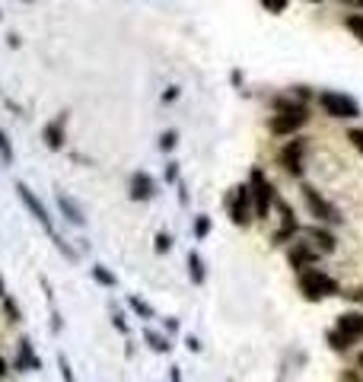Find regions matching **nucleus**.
<instances>
[{
  "label": "nucleus",
  "instance_id": "nucleus-24",
  "mask_svg": "<svg viewBox=\"0 0 363 382\" xmlns=\"http://www.w3.org/2000/svg\"><path fill=\"white\" fill-rule=\"evenodd\" d=\"M169 246H172V239H169L166 232H159L156 236V252H169Z\"/></svg>",
  "mask_w": 363,
  "mask_h": 382
},
{
  "label": "nucleus",
  "instance_id": "nucleus-31",
  "mask_svg": "<svg viewBox=\"0 0 363 382\" xmlns=\"http://www.w3.org/2000/svg\"><path fill=\"white\" fill-rule=\"evenodd\" d=\"M357 363H360V369H363V353H360V357H357Z\"/></svg>",
  "mask_w": 363,
  "mask_h": 382
},
{
  "label": "nucleus",
  "instance_id": "nucleus-30",
  "mask_svg": "<svg viewBox=\"0 0 363 382\" xmlns=\"http://www.w3.org/2000/svg\"><path fill=\"white\" fill-rule=\"evenodd\" d=\"M3 373H7V363H3V357H0V379H3Z\"/></svg>",
  "mask_w": 363,
  "mask_h": 382
},
{
  "label": "nucleus",
  "instance_id": "nucleus-27",
  "mask_svg": "<svg viewBox=\"0 0 363 382\" xmlns=\"http://www.w3.org/2000/svg\"><path fill=\"white\" fill-rule=\"evenodd\" d=\"M131 306H134V309H137V312H140V315H153V309L147 306V303H140V300H131Z\"/></svg>",
  "mask_w": 363,
  "mask_h": 382
},
{
  "label": "nucleus",
  "instance_id": "nucleus-11",
  "mask_svg": "<svg viewBox=\"0 0 363 382\" xmlns=\"http://www.w3.org/2000/svg\"><path fill=\"white\" fill-rule=\"evenodd\" d=\"M318 258V252L312 246H306V242H300V246H293L290 248V264H293L296 271H302V268H309L312 262Z\"/></svg>",
  "mask_w": 363,
  "mask_h": 382
},
{
  "label": "nucleus",
  "instance_id": "nucleus-8",
  "mask_svg": "<svg viewBox=\"0 0 363 382\" xmlns=\"http://www.w3.org/2000/svg\"><path fill=\"white\" fill-rule=\"evenodd\" d=\"M302 150H306V143L302 141H293V143H287L284 150H280V163H284V169H287L290 175H300L302 169Z\"/></svg>",
  "mask_w": 363,
  "mask_h": 382
},
{
  "label": "nucleus",
  "instance_id": "nucleus-1",
  "mask_svg": "<svg viewBox=\"0 0 363 382\" xmlns=\"http://www.w3.org/2000/svg\"><path fill=\"white\" fill-rule=\"evenodd\" d=\"M300 293L306 296V300H325V296H334L338 293V284H334L328 274H322L318 268L312 271H302L300 274Z\"/></svg>",
  "mask_w": 363,
  "mask_h": 382
},
{
  "label": "nucleus",
  "instance_id": "nucleus-9",
  "mask_svg": "<svg viewBox=\"0 0 363 382\" xmlns=\"http://www.w3.org/2000/svg\"><path fill=\"white\" fill-rule=\"evenodd\" d=\"M16 191H19V198H23V204H26V207H29V214H32V217H35L38 223L45 226L48 232H54V230H51V217H48V210L35 201V195H32L29 188H26V185H16Z\"/></svg>",
  "mask_w": 363,
  "mask_h": 382
},
{
  "label": "nucleus",
  "instance_id": "nucleus-15",
  "mask_svg": "<svg viewBox=\"0 0 363 382\" xmlns=\"http://www.w3.org/2000/svg\"><path fill=\"white\" fill-rule=\"evenodd\" d=\"M45 137H48V147L58 150V147H60V121H54V125L45 127Z\"/></svg>",
  "mask_w": 363,
  "mask_h": 382
},
{
  "label": "nucleus",
  "instance_id": "nucleus-33",
  "mask_svg": "<svg viewBox=\"0 0 363 382\" xmlns=\"http://www.w3.org/2000/svg\"><path fill=\"white\" fill-rule=\"evenodd\" d=\"M0 293H3V284H0Z\"/></svg>",
  "mask_w": 363,
  "mask_h": 382
},
{
  "label": "nucleus",
  "instance_id": "nucleus-21",
  "mask_svg": "<svg viewBox=\"0 0 363 382\" xmlns=\"http://www.w3.org/2000/svg\"><path fill=\"white\" fill-rule=\"evenodd\" d=\"M261 3L268 7V13H284L287 10V0H261Z\"/></svg>",
  "mask_w": 363,
  "mask_h": 382
},
{
  "label": "nucleus",
  "instance_id": "nucleus-5",
  "mask_svg": "<svg viewBox=\"0 0 363 382\" xmlns=\"http://www.w3.org/2000/svg\"><path fill=\"white\" fill-rule=\"evenodd\" d=\"M249 201H252L249 185H239V188H236V195H233V201H229V220H233L236 226H245L252 220Z\"/></svg>",
  "mask_w": 363,
  "mask_h": 382
},
{
  "label": "nucleus",
  "instance_id": "nucleus-3",
  "mask_svg": "<svg viewBox=\"0 0 363 382\" xmlns=\"http://www.w3.org/2000/svg\"><path fill=\"white\" fill-rule=\"evenodd\" d=\"M249 195H252V201H255V217H268V210H271V204H274V188H271V182L261 175V169H252Z\"/></svg>",
  "mask_w": 363,
  "mask_h": 382
},
{
  "label": "nucleus",
  "instance_id": "nucleus-16",
  "mask_svg": "<svg viewBox=\"0 0 363 382\" xmlns=\"http://www.w3.org/2000/svg\"><path fill=\"white\" fill-rule=\"evenodd\" d=\"M19 353H23V357H19V363H23V367L38 369V360L32 357V351H29V341H19Z\"/></svg>",
  "mask_w": 363,
  "mask_h": 382
},
{
  "label": "nucleus",
  "instance_id": "nucleus-14",
  "mask_svg": "<svg viewBox=\"0 0 363 382\" xmlns=\"http://www.w3.org/2000/svg\"><path fill=\"white\" fill-rule=\"evenodd\" d=\"M58 204H60V210H64V214H67V220H70V223H76V226L83 223V210L76 207V204L70 201L67 195H58Z\"/></svg>",
  "mask_w": 363,
  "mask_h": 382
},
{
  "label": "nucleus",
  "instance_id": "nucleus-6",
  "mask_svg": "<svg viewBox=\"0 0 363 382\" xmlns=\"http://www.w3.org/2000/svg\"><path fill=\"white\" fill-rule=\"evenodd\" d=\"M302 125H306V112H277L268 127H271V134H293Z\"/></svg>",
  "mask_w": 363,
  "mask_h": 382
},
{
  "label": "nucleus",
  "instance_id": "nucleus-7",
  "mask_svg": "<svg viewBox=\"0 0 363 382\" xmlns=\"http://www.w3.org/2000/svg\"><path fill=\"white\" fill-rule=\"evenodd\" d=\"M274 207L280 210V230L274 232V242H284L296 232V217H293V210H290V204L280 201V198H274Z\"/></svg>",
  "mask_w": 363,
  "mask_h": 382
},
{
  "label": "nucleus",
  "instance_id": "nucleus-13",
  "mask_svg": "<svg viewBox=\"0 0 363 382\" xmlns=\"http://www.w3.org/2000/svg\"><path fill=\"white\" fill-rule=\"evenodd\" d=\"M306 236L316 242V248H322V252H334V236L328 230H322V226H309Z\"/></svg>",
  "mask_w": 363,
  "mask_h": 382
},
{
  "label": "nucleus",
  "instance_id": "nucleus-2",
  "mask_svg": "<svg viewBox=\"0 0 363 382\" xmlns=\"http://www.w3.org/2000/svg\"><path fill=\"white\" fill-rule=\"evenodd\" d=\"M318 105H322L325 115H332V118H357V115H360V105H357L354 99L344 96V93H334V90L318 93Z\"/></svg>",
  "mask_w": 363,
  "mask_h": 382
},
{
  "label": "nucleus",
  "instance_id": "nucleus-19",
  "mask_svg": "<svg viewBox=\"0 0 363 382\" xmlns=\"http://www.w3.org/2000/svg\"><path fill=\"white\" fill-rule=\"evenodd\" d=\"M348 29L363 42V16H348Z\"/></svg>",
  "mask_w": 363,
  "mask_h": 382
},
{
  "label": "nucleus",
  "instance_id": "nucleus-17",
  "mask_svg": "<svg viewBox=\"0 0 363 382\" xmlns=\"http://www.w3.org/2000/svg\"><path fill=\"white\" fill-rule=\"evenodd\" d=\"M188 268H191L195 284H201V280H204V268H201V258H197V255H188Z\"/></svg>",
  "mask_w": 363,
  "mask_h": 382
},
{
  "label": "nucleus",
  "instance_id": "nucleus-23",
  "mask_svg": "<svg viewBox=\"0 0 363 382\" xmlns=\"http://www.w3.org/2000/svg\"><path fill=\"white\" fill-rule=\"evenodd\" d=\"M0 157L7 159V163L13 159V153H10V143H7V134H3V131H0Z\"/></svg>",
  "mask_w": 363,
  "mask_h": 382
},
{
  "label": "nucleus",
  "instance_id": "nucleus-22",
  "mask_svg": "<svg viewBox=\"0 0 363 382\" xmlns=\"http://www.w3.org/2000/svg\"><path fill=\"white\" fill-rule=\"evenodd\" d=\"M348 141H350V143H354L357 150H360V153H363V131H360V127H354V131H350V134H348Z\"/></svg>",
  "mask_w": 363,
  "mask_h": 382
},
{
  "label": "nucleus",
  "instance_id": "nucleus-4",
  "mask_svg": "<svg viewBox=\"0 0 363 382\" xmlns=\"http://www.w3.org/2000/svg\"><path fill=\"white\" fill-rule=\"evenodd\" d=\"M302 198H306V204H309V210L316 214L318 220H325V223H341V214H338V207H332V204L325 201V198L318 195L316 188H302Z\"/></svg>",
  "mask_w": 363,
  "mask_h": 382
},
{
  "label": "nucleus",
  "instance_id": "nucleus-25",
  "mask_svg": "<svg viewBox=\"0 0 363 382\" xmlns=\"http://www.w3.org/2000/svg\"><path fill=\"white\" fill-rule=\"evenodd\" d=\"M92 274H96V280H99V284H108V287L115 284V278H112V274H108V271H102V268H96V271H92Z\"/></svg>",
  "mask_w": 363,
  "mask_h": 382
},
{
  "label": "nucleus",
  "instance_id": "nucleus-12",
  "mask_svg": "<svg viewBox=\"0 0 363 382\" xmlns=\"http://www.w3.org/2000/svg\"><path fill=\"white\" fill-rule=\"evenodd\" d=\"M131 198H134V201H147V198H153V179L147 173H137L134 179H131Z\"/></svg>",
  "mask_w": 363,
  "mask_h": 382
},
{
  "label": "nucleus",
  "instance_id": "nucleus-18",
  "mask_svg": "<svg viewBox=\"0 0 363 382\" xmlns=\"http://www.w3.org/2000/svg\"><path fill=\"white\" fill-rule=\"evenodd\" d=\"M147 341L153 344V351H169V341L163 335H156V331H147Z\"/></svg>",
  "mask_w": 363,
  "mask_h": 382
},
{
  "label": "nucleus",
  "instance_id": "nucleus-10",
  "mask_svg": "<svg viewBox=\"0 0 363 382\" xmlns=\"http://www.w3.org/2000/svg\"><path fill=\"white\" fill-rule=\"evenodd\" d=\"M344 337H350V341H357V337H363V315L360 312H344L338 319V328Z\"/></svg>",
  "mask_w": 363,
  "mask_h": 382
},
{
  "label": "nucleus",
  "instance_id": "nucleus-20",
  "mask_svg": "<svg viewBox=\"0 0 363 382\" xmlns=\"http://www.w3.org/2000/svg\"><path fill=\"white\" fill-rule=\"evenodd\" d=\"M207 232H211V220H207V217H197V223H195V236H197V239H204Z\"/></svg>",
  "mask_w": 363,
  "mask_h": 382
},
{
  "label": "nucleus",
  "instance_id": "nucleus-28",
  "mask_svg": "<svg viewBox=\"0 0 363 382\" xmlns=\"http://www.w3.org/2000/svg\"><path fill=\"white\" fill-rule=\"evenodd\" d=\"M7 315H10V319H13V322H19V309H16L10 300H7Z\"/></svg>",
  "mask_w": 363,
  "mask_h": 382
},
{
  "label": "nucleus",
  "instance_id": "nucleus-29",
  "mask_svg": "<svg viewBox=\"0 0 363 382\" xmlns=\"http://www.w3.org/2000/svg\"><path fill=\"white\" fill-rule=\"evenodd\" d=\"M348 296H350V300H360L363 303V287H360V290H354V293H348Z\"/></svg>",
  "mask_w": 363,
  "mask_h": 382
},
{
  "label": "nucleus",
  "instance_id": "nucleus-26",
  "mask_svg": "<svg viewBox=\"0 0 363 382\" xmlns=\"http://www.w3.org/2000/svg\"><path fill=\"white\" fill-rule=\"evenodd\" d=\"M159 147H163V150H172V147H175V131H166L163 141H159Z\"/></svg>",
  "mask_w": 363,
  "mask_h": 382
},
{
  "label": "nucleus",
  "instance_id": "nucleus-32",
  "mask_svg": "<svg viewBox=\"0 0 363 382\" xmlns=\"http://www.w3.org/2000/svg\"><path fill=\"white\" fill-rule=\"evenodd\" d=\"M348 3H363V0H348Z\"/></svg>",
  "mask_w": 363,
  "mask_h": 382
}]
</instances>
